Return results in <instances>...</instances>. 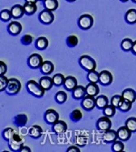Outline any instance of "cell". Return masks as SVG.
Returning <instances> with one entry per match:
<instances>
[{"instance_id": "bcb514c9", "label": "cell", "mask_w": 136, "mask_h": 152, "mask_svg": "<svg viewBox=\"0 0 136 152\" xmlns=\"http://www.w3.org/2000/svg\"><path fill=\"white\" fill-rule=\"evenodd\" d=\"M80 148L76 146H71L66 149V152H80Z\"/></svg>"}, {"instance_id": "4dcf8cb0", "label": "cell", "mask_w": 136, "mask_h": 152, "mask_svg": "<svg viewBox=\"0 0 136 152\" xmlns=\"http://www.w3.org/2000/svg\"><path fill=\"white\" fill-rule=\"evenodd\" d=\"M103 113L106 117L113 118L115 115V113H116V107L114 105H112V104H109V105H107L103 109Z\"/></svg>"}, {"instance_id": "836d02e7", "label": "cell", "mask_w": 136, "mask_h": 152, "mask_svg": "<svg viewBox=\"0 0 136 152\" xmlns=\"http://www.w3.org/2000/svg\"><path fill=\"white\" fill-rule=\"evenodd\" d=\"M53 81H54V85L56 87H60L64 85V82L65 79V77L61 74V73H56L53 76Z\"/></svg>"}, {"instance_id": "ab89813d", "label": "cell", "mask_w": 136, "mask_h": 152, "mask_svg": "<svg viewBox=\"0 0 136 152\" xmlns=\"http://www.w3.org/2000/svg\"><path fill=\"white\" fill-rule=\"evenodd\" d=\"M70 118L74 122H78L83 118V113H82V111L78 108L74 109L70 114Z\"/></svg>"}, {"instance_id": "ac0fdd59", "label": "cell", "mask_w": 136, "mask_h": 152, "mask_svg": "<svg viewBox=\"0 0 136 152\" xmlns=\"http://www.w3.org/2000/svg\"><path fill=\"white\" fill-rule=\"evenodd\" d=\"M117 140H118L117 131H115L114 129H109V130L105 131L104 134H103V140L106 143L112 144V143H114Z\"/></svg>"}, {"instance_id": "ee69618b", "label": "cell", "mask_w": 136, "mask_h": 152, "mask_svg": "<svg viewBox=\"0 0 136 152\" xmlns=\"http://www.w3.org/2000/svg\"><path fill=\"white\" fill-rule=\"evenodd\" d=\"M33 40H34V38L30 34H25L21 37V43L24 46H29L32 44Z\"/></svg>"}, {"instance_id": "5bb4252c", "label": "cell", "mask_w": 136, "mask_h": 152, "mask_svg": "<svg viewBox=\"0 0 136 152\" xmlns=\"http://www.w3.org/2000/svg\"><path fill=\"white\" fill-rule=\"evenodd\" d=\"M77 86H78V82H77V79L75 77H73V76L65 77L63 87L66 91L72 92Z\"/></svg>"}, {"instance_id": "4fadbf2b", "label": "cell", "mask_w": 136, "mask_h": 152, "mask_svg": "<svg viewBox=\"0 0 136 152\" xmlns=\"http://www.w3.org/2000/svg\"><path fill=\"white\" fill-rule=\"evenodd\" d=\"M23 26L18 21H11L7 26V32L11 36H17L22 32Z\"/></svg>"}, {"instance_id": "f6af8a7d", "label": "cell", "mask_w": 136, "mask_h": 152, "mask_svg": "<svg viewBox=\"0 0 136 152\" xmlns=\"http://www.w3.org/2000/svg\"><path fill=\"white\" fill-rule=\"evenodd\" d=\"M7 70V66L4 61H0V75H5Z\"/></svg>"}, {"instance_id": "f5cc1de1", "label": "cell", "mask_w": 136, "mask_h": 152, "mask_svg": "<svg viewBox=\"0 0 136 152\" xmlns=\"http://www.w3.org/2000/svg\"><path fill=\"white\" fill-rule=\"evenodd\" d=\"M132 1L133 3H135V4H136V0H132Z\"/></svg>"}, {"instance_id": "603a6c76", "label": "cell", "mask_w": 136, "mask_h": 152, "mask_svg": "<svg viewBox=\"0 0 136 152\" xmlns=\"http://www.w3.org/2000/svg\"><path fill=\"white\" fill-rule=\"evenodd\" d=\"M27 121H28V118H27L25 114H18L14 118V124L18 128L25 127L26 125Z\"/></svg>"}, {"instance_id": "ffe728a7", "label": "cell", "mask_w": 136, "mask_h": 152, "mask_svg": "<svg viewBox=\"0 0 136 152\" xmlns=\"http://www.w3.org/2000/svg\"><path fill=\"white\" fill-rule=\"evenodd\" d=\"M39 83L40 85L44 88V89L46 91H48L50 90L54 85V81H53V78L48 77L47 75H44V77H42L40 79H39Z\"/></svg>"}, {"instance_id": "4316f807", "label": "cell", "mask_w": 136, "mask_h": 152, "mask_svg": "<svg viewBox=\"0 0 136 152\" xmlns=\"http://www.w3.org/2000/svg\"><path fill=\"white\" fill-rule=\"evenodd\" d=\"M49 41L46 37H39L35 40V48L39 50H45L48 48Z\"/></svg>"}, {"instance_id": "f35d334b", "label": "cell", "mask_w": 136, "mask_h": 152, "mask_svg": "<svg viewBox=\"0 0 136 152\" xmlns=\"http://www.w3.org/2000/svg\"><path fill=\"white\" fill-rule=\"evenodd\" d=\"M125 126L132 132H136V118L135 117H131L126 119L125 121Z\"/></svg>"}, {"instance_id": "3957f363", "label": "cell", "mask_w": 136, "mask_h": 152, "mask_svg": "<svg viewBox=\"0 0 136 152\" xmlns=\"http://www.w3.org/2000/svg\"><path fill=\"white\" fill-rule=\"evenodd\" d=\"M21 88H22L21 82L17 78L11 77V78H9L8 85H7V88L6 89V92L7 95L14 96V95L18 94L20 92Z\"/></svg>"}, {"instance_id": "8d00e7d4", "label": "cell", "mask_w": 136, "mask_h": 152, "mask_svg": "<svg viewBox=\"0 0 136 152\" xmlns=\"http://www.w3.org/2000/svg\"><path fill=\"white\" fill-rule=\"evenodd\" d=\"M0 18H1V21L3 22H9L12 18V12L11 9H3L1 10V13H0Z\"/></svg>"}, {"instance_id": "681fc988", "label": "cell", "mask_w": 136, "mask_h": 152, "mask_svg": "<svg viewBox=\"0 0 136 152\" xmlns=\"http://www.w3.org/2000/svg\"><path fill=\"white\" fill-rule=\"evenodd\" d=\"M39 0H25V2H33V3H37Z\"/></svg>"}, {"instance_id": "6da1fadb", "label": "cell", "mask_w": 136, "mask_h": 152, "mask_svg": "<svg viewBox=\"0 0 136 152\" xmlns=\"http://www.w3.org/2000/svg\"><path fill=\"white\" fill-rule=\"evenodd\" d=\"M26 90L30 95L34 96L35 98L40 99V98H43L45 96L46 90L44 89V88L40 85L39 82H36L35 80H29L27 81L26 85H25Z\"/></svg>"}, {"instance_id": "f907efd6", "label": "cell", "mask_w": 136, "mask_h": 152, "mask_svg": "<svg viewBox=\"0 0 136 152\" xmlns=\"http://www.w3.org/2000/svg\"><path fill=\"white\" fill-rule=\"evenodd\" d=\"M67 2H70V3H73V2H75V1H76V0H66Z\"/></svg>"}, {"instance_id": "52a82bcc", "label": "cell", "mask_w": 136, "mask_h": 152, "mask_svg": "<svg viewBox=\"0 0 136 152\" xmlns=\"http://www.w3.org/2000/svg\"><path fill=\"white\" fill-rule=\"evenodd\" d=\"M54 11L48 10V9H44L39 13L38 19L39 21L44 24V25H50L54 22Z\"/></svg>"}, {"instance_id": "30bf717a", "label": "cell", "mask_w": 136, "mask_h": 152, "mask_svg": "<svg viewBox=\"0 0 136 152\" xmlns=\"http://www.w3.org/2000/svg\"><path fill=\"white\" fill-rule=\"evenodd\" d=\"M44 118L47 124H49V125L52 126L53 124H54L56 121L59 120V114L56 110H54L53 108H49L45 112Z\"/></svg>"}, {"instance_id": "8fae6325", "label": "cell", "mask_w": 136, "mask_h": 152, "mask_svg": "<svg viewBox=\"0 0 136 152\" xmlns=\"http://www.w3.org/2000/svg\"><path fill=\"white\" fill-rule=\"evenodd\" d=\"M114 81V77L113 74L108 71V70H103L100 72V77H99V83L103 86V87H107L109 85H111Z\"/></svg>"}, {"instance_id": "7402d4cb", "label": "cell", "mask_w": 136, "mask_h": 152, "mask_svg": "<svg viewBox=\"0 0 136 152\" xmlns=\"http://www.w3.org/2000/svg\"><path fill=\"white\" fill-rule=\"evenodd\" d=\"M29 136L34 140H38L40 139L43 135V129L38 125H33L29 130H28Z\"/></svg>"}, {"instance_id": "277c9868", "label": "cell", "mask_w": 136, "mask_h": 152, "mask_svg": "<svg viewBox=\"0 0 136 152\" xmlns=\"http://www.w3.org/2000/svg\"><path fill=\"white\" fill-rule=\"evenodd\" d=\"M77 24L82 30H88L93 25V18L89 14H84L79 17Z\"/></svg>"}, {"instance_id": "83f0119b", "label": "cell", "mask_w": 136, "mask_h": 152, "mask_svg": "<svg viewBox=\"0 0 136 152\" xmlns=\"http://www.w3.org/2000/svg\"><path fill=\"white\" fill-rule=\"evenodd\" d=\"M107 105H109V99L105 95H98L96 96V107L99 109H103Z\"/></svg>"}, {"instance_id": "d590c367", "label": "cell", "mask_w": 136, "mask_h": 152, "mask_svg": "<svg viewBox=\"0 0 136 152\" xmlns=\"http://www.w3.org/2000/svg\"><path fill=\"white\" fill-rule=\"evenodd\" d=\"M124 143L122 140H115L114 143H112V151L113 152H121V151H124Z\"/></svg>"}, {"instance_id": "9c48e42d", "label": "cell", "mask_w": 136, "mask_h": 152, "mask_svg": "<svg viewBox=\"0 0 136 152\" xmlns=\"http://www.w3.org/2000/svg\"><path fill=\"white\" fill-rule=\"evenodd\" d=\"M23 146H24V142H23L22 137L17 133L15 134V136L13 137V139L8 142V147L11 149V151L20 152Z\"/></svg>"}, {"instance_id": "b9f144b4", "label": "cell", "mask_w": 136, "mask_h": 152, "mask_svg": "<svg viewBox=\"0 0 136 152\" xmlns=\"http://www.w3.org/2000/svg\"><path fill=\"white\" fill-rule=\"evenodd\" d=\"M132 103L131 101H128V100L124 99V101H122V105L120 106V107L118 109L122 112H128L132 109Z\"/></svg>"}, {"instance_id": "ba28073f", "label": "cell", "mask_w": 136, "mask_h": 152, "mask_svg": "<svg viewBox=\"0 0 136 152\" xmlns=\"http://www.w3.org/2000/svg\"><path fill=\"white\" fill-rule=\"evenodd\" d=\"M81 106L86 111H91L96 107V98L90 95H86L81 101Z\"/></svg>"}, {"instance_id": "1f68e13d", "label": "cell", "mask_w": 136, "mask_h": 152, "mask_svg": "<svg viewBox=\"0 0 136 152\" xmlns=\"http://www.w3.org/2000/svg\"><path fill=\"white\" fill-rule=\"evenodd\" d=\"M15 134H16V132H15V130H14V129L6 128L2 132V137L6 141L9 142L13 139V137L15 136Z\"/></svg>"}, {"instance_id": "816d5d0a", "label": "cell", "mask_w": 136, "mask_h": 152, "mask_svg": "<svg viewBox=\"0 0 136 152\" xmlns=\"http://www.w3.org/2000/svg\"><path fill=\"white\" fill-rule=\"evenodd\" d=\"M121 2H124V3H126V2H128L129 0H120Z\"/></svg>"}, {"instance_id": "d6986e66", "label": "cell", "mask_w": 136, "mask_h": 152, "mask_svg": "<svg viewBox=\"0 0 136 152\" xmlns=\"http://www.w3.org/2000/svg\"><path fill=\"white\" fill-rule=\"evenodd\" d=\"M39 69H40V72L42 73L43 75H47L48 76V75L53 73V71L54 69V66L51 61L46 60V61L43 62L42 65H41Z\"/></svg>"}, {"instance_id": "9a60e30c", "label": "cell", "mask_w": 136, "mask_h": 152, "mask_svg": "<svg viewBox=\"0 0 136 152\" xmlns=\"http://www.w3.org/2000/svg\"><path fill=\"white\" fill-rule=\"evenodd\" d=\"M132 131L124 125L122 127H120L117 130L118 134V140H121L122 141H127L131 139L132 137Z\"/></svg>"}, {"instance_id": "db71d44e", "label": "cell", "mask_w": 136, "mask_h": 152, "mask_svg": "<svg viewBox=\"0 0 136 152\" xmlns=\"http://www.w3.org/2000/svg\"><path fill=\"white\" fill-rule=\"evenodd\" d=\"M39 1H43V0H39Z\"/></svg>"}, {"instance_id": "8992f818", "label": "cell", "mask_w": 136, "mask_h": 152, "mask_svg": "<svg viewBox=\"0 0 136 152\" xmlns=\"http://www.w3.org/2000/svg\"><path fill=\"white\" fill-rule=\"evenodd\" d=\"M113 123L111 121V118L106 117L103 115V117H101L96 121V129L100 131H107L112 129Z\"/></svg>"}, {"instance_id": "d4e9b609", "label": "cell", "mask_w": 136, "mask_h": 152, "mask_svg": "<svg viewBox=\"0 0 136 152\" xmlns=\"http://www.w3.org/2000/svg\"><path fill=\"white\" fill-rule=\"evenodd\" d=\"M24 8H25V15L33 16L37 11V5L36 3H33V2H25Z\"/></svg>"}, {"instance_id": "7dc6e473", "label": "cell", "mask_w": 136, "mask_h": 152, "mask_svg": "<svg viewBox=\"0 0 136 152\" xmlns=\"http://www.w3.org/2000/svg\"><path fill=\"white\" fill-rule=\"evenodd\" d=\"M20 152H31V148L29 147H27V146H23Z\"/></svg>"}, {"instance_id": "60d3db41", "label": "cell", "mask_w": 136, "mask_h": 152, "mask_svg": "<svg viewBox=\"0 0 136 152\" xmlns=\"http://www.w3.org/2000/svg\"><path fill=\"white\" fill-rule=\"evenodd\" d=\"M124 100V99L122 98V95H114L111 99V104L114 105L116 108H119Z\"/></svg>"}, {"instance_id": "5b68a950", "label": "cell", "mask_w": 136, "mask_h": 152, "mask_svg": "<svg viewBox=\"0 0 136 152\" xmlns=\"http://www.w3.org/2000/svg\"><path fill=\"white\" fill-rule=\"evenodd\" d=\"M44 60L41 55L37 53L31 54L27 58V66H28L31 69H38L40 68L41 65L43 64Z\"/></svg>"}, {"instance_id": "cb8c5ba5", "label": "cell", "mask_w": 136, "mask_h": 152, "mask_svg": "<svg viewBox=\"0 0 136 152\" xmlns=\"http://www.w3.org/2000/svg\"><path fill=\"white\" fill-rule=\"evenodd\" d=\"M122 96L124 99L133 103L136 100V91L132 88H126L122 92Z\"/></svg>"}, {"instance_id": "e0dca14e", "label": "cell", "mask_w": 136, "mask_h": 152, "mask_svg": "<svg viewBox=\"0 0 136 152\" xmlns=\"http://www.w3.org/2000/svg\"><path fill=\"white\" fill-rule=\"evenodd\" d=\"M11 12H12V16H13L14 19H19L25 14L24 6L18 5V4L14 5L11 7Z\"/></svg>"}, {"instance_id": "74e56055", "label": "cell", "mask_w": 136, "mask_h": 152, "mask_svg": "<svg viewBox=\"0 0 136 152\" xmlns=\"http://www.w3.org/2000/svg\"><path fill=\"white\" fill-rule=\"evenodd\" d=\"M78 42H79V39L75 35H71L69 37H67L66 38V45L67 47H69L71 48H75L78 45Z\"/></svg>"}, {"instance_id": "c3c4849f", "label": "cell", "mask_w": 136, "mask_h": 152, "mask_svg": "<svg viewBox=\"0 0 136 152\" xmlns=\"http://www.w3.org/2000/svg\"><path fill=\"white\" fill-rule=\"evenodd\" d=\"M131 52L136 56V40L133 42V46H132V51Z\"/></svg>"}, {"instance_id": "7a4b0ae2", "label": "cell", "mask_w": 136, "mask_h": 152, "mask_svg": "<svg viewBox=\"0 0 136 152\" xmlns=\"http://www.w3.org/2000/svg\"><path fill=\"white\" fill-rule=\"evenodd\" d=\"M78 63H79V66L86 72L95 70L96 69V66H97L96 61H95L92 57L88 56V55H83V56H81L79 58Z\"/></svg>"}, {"instance_id": "7bdbcfd3", "label": "cell", "mask_w": 136, "mask_h": 152, "mask_svg": "<svg viewBox=\"0 0 136 152\" xmlns=\"http://www.w3.org/2000/svg\"><path fill=\"white\" fill-rule=\"evenodd\" d=\"M9 78H7L5 75H0V91H6L8 85Z\"/></svg>"}, {"instance_id": "f1b7e54d", "label": "cell", "mask_w": 136, "mask_h": 152, "mask_svg": "<svg viewBox=\"0 0 136 152\" xmlns=\"http://www.w3.org/2000/svg\"><path fill=\"white\" fill-rule=\"evenodd\" d=\"M43 6L46 9L56 11L59 7V3L57 0H43Z\"/></svg>"}, {"instance_id": "7c38bea8", "label": "cell", "mask_w": 136, "mask_h": 152, "mask_svg": "<svg viewBox=\"0 0 136 152\" xmlns=\"http://www.w3.org/2000/svg\"><path fill=\"white\" fill-rule=\"evenodd\" d=\"M67 129H68L67 123L65 121H63L60 119L52 125V131L56 135H62V134L65 133Z\"/></svg>"}, {"instance_id": "44dd1931", "label": "cell", "mask_w": 136, "mask_h": 152, "mask_svg": "<svg viewBox=\"0 0 136 152\" xmlns=\"http://www.w3.org/2000/svg\"><path fill=\"white\" fill-rule=\"evenodd\" d=\"M85 89H86V94L93 96H97L100 92V88L99 86L97 85V83L89 82L85 87Z\"/></svg>"}, {"instance_id": "484cf974", "label": "cell", "mask_w": 136, "mask_h": 152, "mask_svg": "<svg viewBox=\"0 0 136 152\" xmlns=\"http://www.w3.org/2000/svg\"><path fill=\"white\" fill-rule=\"evenodd\" d=\"M124 19H125V22L130 25L136 24V9H134V8L129 9L125 13Z\"/></svg>"}, {"instance_id": "2e32d148", "label": "cell", "mask_w": 136, "mask_h": 152, "mask_svg": "<svg viewBox=\"0 0 136 152\" xmlns=\"http://www.w3.org/2000/svg\"><path fill=\"white\" fill-rule=\"evenodd\" d=\"M86 89L85 87L81 86V85H78L73 91H72V96L76 99V100H82L85 96H86Z\"/></svg>"}, {"instance_id": "d6a6232c", "label": "cell", "mask_w": 136, "mask_h": 152, "mask_svg": "<svg viewBox=\"0 0 136 152\" xmlns=\"http://www.w3.org/2000/svg\"><path fill=\"white\" fill-rule=\"evenodd\" d=\"M99 77H100V73H98L96 69L87 72L86 75V78L88 82H92V83H99Z\"/></svg>"}, {"instance_id": "e575fe53", "label": "cell", "mask_w": 136, "mask_h": 152, "mask_svg": "<svg viewBox=\"0 0 136 152\" xmlns=\"http://www.w3.org/2000/svg\"><path fill=\"white\" fill-rule=\"evenodd\" d=\"M54 100H56V103L58 104H64L66 102L67 100V94L66 92L61 90V91H58L56 95H54Z\"/></svg>"}, {"instance_id": "f546056e", "label": "cell", "mask_w": 136, "mask_h": 152, "mask_svg": "<svg viewBox=\"0 0 136 152\" xmlns=\"http://www.w3.org/2000/svg\"><path fill=\"white\" fill-rule=\"evenodd\" d=\"M133 42L131 38H124L122 40L121 42V48L122 51H125V52H129L132 51V46H133Z\"/></svg>"}]
</instances>
